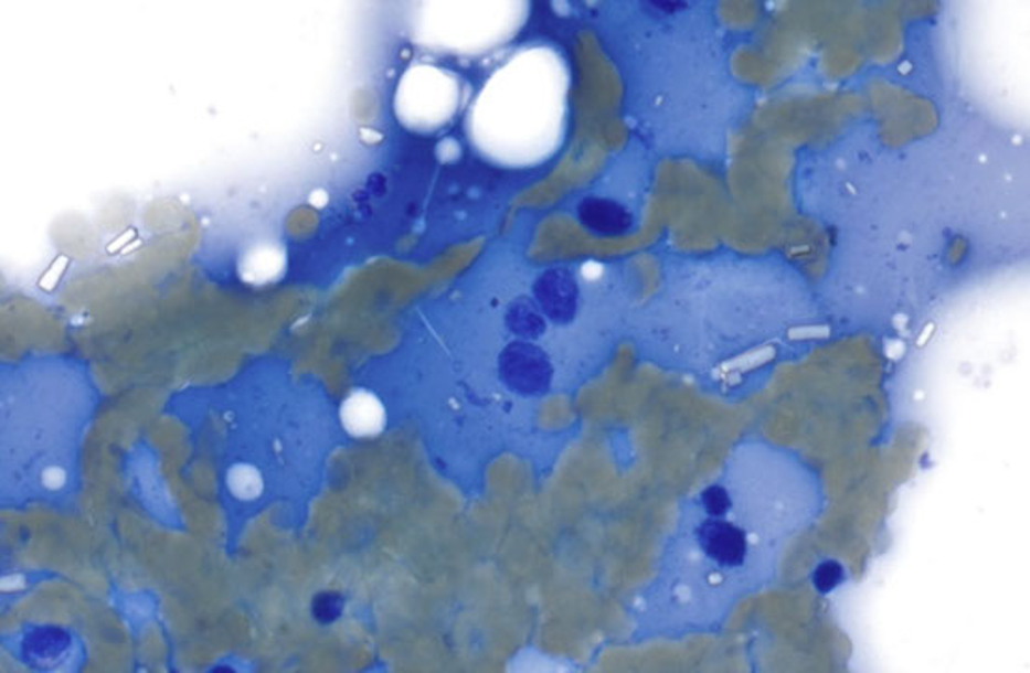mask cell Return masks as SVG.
<instances>
[{
	"mask_svg": "<svg viewBox=\"0 0 1030 673\" xmlns=\"http://www.w3.org/2000/svg\"><path fill=\"white\" fill-rule=\"evenodd\" d=\"M501 378L514 392L530 393L543 392L550 382L549 360L543 350L531 344L512 343L501 354Z\"/></svg>",
	"mask_w": 1030,
	"mask_h": 673,
	"instance_id": "obj_1",
	"label": "cell"
},
{
	"mask_svg": "<svg viewBox=\"0 0 1030 673\" xmlns=\"http://www.w3.org/2000/svg\"><path fill=\"white\" fill-rule=\"evenodd\" d=\"M285 252L277 244H261L251 247L240 263V276L253 285H266L280 279L285 271Z\"/></svg>",
	"mask_w": 1030,
	"mask_h": 673,
	"instance_id": "obj_5",
	"label": "cell"
},
{
	"mask_svg": "<svg viewBox=\"0 0 1030 673\" xmlns=\"http://www.w3.org/2000/svg\"><path fill=\"white\" fill-rule=\"evenodd\" d=\"M342 425L352 436H374L384 430L385 410L379 397L360 389L344 400Z\"/></svg>",
	"mask_w": 1030,
	"mask_h": 673,
	"instance_id": "obj_4",
	"label": "cell"
},
{
	"mask_svg": "<svg viewBox=\"0 0 1030 673\" xmlns=\"http://www.w3.org/2000/svg\"><path fill=\"white\" fill-rule=\"evenodd\" d=\"M535 295L550 319L555 322H569L573 319L578 287L565 269H554L541 277L535 285Z\"/></svg>",
	"mask_w": 1030,
	"mask_h": 673,
	"instance_id": "obj_3",
	"label": "cell"
},
{
	"mask_svg": "<svg viewBox=\"0 0 1030 673\" xmlns=\"http://www.w3.org/2000/svg\"><path fill=\"white\" fill-rule=\"evenodd\" d=\"M698 543L709 559L720 567H739L748 556V541L741 527L720 516H709L698 527Z\"/></svg>",
	"mask_w": 1030,
	"mask_h": 673,
	"instance_id": "obj_2",
	"label": "cell"
},
{
	"mask_svg": "<svg viewBox=\"0 0 1030 673\" xmlns=\"http://www.w3.org/2000/svg\"><path fill=\"white\" fill-rule=\"evenodd\" d=\"M701 503L703 508L708 511V514L711 516H724L730 508H732V500H730V494L724 487H709V489L703 490L701 494Z\"/></svg>",
	"mask_w": 1030,
	"mask_h": 673,
	"instance_id": "obj_9",
	"label": "cell"
},
{
	"mask_svg": "<svg viewBox=\"0 0 1030 673\" xmlns=\"http://www.w3.org/2000/svg\"><path fill=\"white\" fill-rule=\"evenodd\" d=\"M507 322H509L514 333L522 336L543 335L544 330H546L541 314L535 311V307L531 306L528 300H519L511 307V311L507 312Z\"/></svg>",
	"mask_w": 1030,
	"mask_h": 673,
	"instance_id": "obj_7",
	"label": "cell"
},
{
	"mask_svg": "<svg viewBox=\"0 0 1030 673\" xmlns=\"http://www.w3.org/2000/svg\"><path fill=\"white\" fill-rule=\"evenodd\" d=\"M843 581V567L836 562H825L814 573V586L821 594H830Z\"/></svg>",
	"mask_w": 1030,
	"mask_h": 673,
	"instance_id": "obj_8",
	"label": "cell"
},
{
	"mask_svg": "<svg viewBox=\"0 0 1030 673\" xmlns=\"http://www.w3.org/2000/svg\"><path fill=\"white\" fill-rule=\"evenodd\" d=\"M226 484H229L232 496L238 498L242 502H253L263 494V473L256 470L255 466H232L231 471L226 473Z\"/></svg>",
	"mask_w": 1030,
	"mask_h": 673,
	"instance_id": "obj_6",
	"label": "cell"
}]
</instances>
